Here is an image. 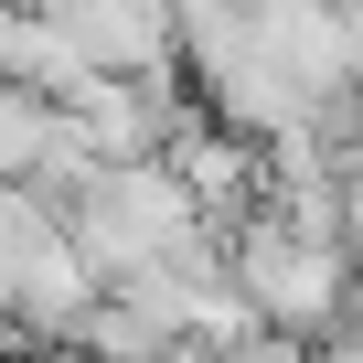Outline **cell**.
<instances>
[{
    "label": "cell",
    "instance_id": "cell-1",
    "mask_svg": "<svg viewBox=\"0 0 363 363\" xmlns=\"http://www.w3.org/2000/svg\"><path fill=\"white\" fill-rule=\"evenodd\" d=\"M182 75H193L203 118L278 139L320 107V86L299 75L289 33H278V0H182Z\"/></svg>",
    "mask_w": 363,
    "mask_h": 363
},
{
    "label": "cell",
    "instance_id": "cell-2",
    "mask_svg": "<svg viewBox=\"0 0 363 363\" xmlns=\"http://www.w3.org/2000/svg\"><path fill=\"white\" fill-rule=\"evenodd\" d=\"M54 214H65V246L86 257V278H96V289H107V278H128L139 257H160V246H182V235L203 225L193 182H182L171 160H96Z\"/></svg>",
    "mask_w": 363,
    "mask_h": 363
},
{
    "label": "cell",
    "instance_id": "cell-3",
    "mask_svg": "<svg viewBox=\"0 0 363 363\" xmlns=\"http://www.w3.org/2000/svg\"><path fill=\"white\" fill-rule=\"evenodd\" d=\"M225 257H235V289H246V310H257L267 331H289V342H331V331L352 320V257L320 246V235H299L289 214L246 203V214L225 225Z\"/></svg>",
    "mask_w": 363,
    "mask_h": 363
},
{
    "label": "cell",
    "instance_id": "cell-4",
    "mask_svg": "<svg viewBox=\"0 0 363 363\" xmlns=\"http://www.w3.org/2000/svg\"><path fill=\"white\" fill-rule=\"evenodd\" d=\"M54 33L86 75H160L182 54V0H54Z\"/></svg>",
    "mask_w": 363,
    "mask_h": 363
},
{
    "label": "cell",
    "instance_id": "cell-5",
    "mask_svg": "<svg viewBox=\"0 0 363 363\" xmlns=\"http://www.w3.org/2000/svg\"><path fill=\"white\" fill-rule=\"evenodd\" d=\"M86 65H75V43L54 33V11L43 0H0V86H43V96H65Z\"/></svg>",
    "mask_w": 363,
    "mask_h": 363
},
{
    "label": "cell",
    "instance_id": "cell-6",
    "mask_svg": "<svg viewBox=\"0 0 363 363\" xmlns=\"http://www.w3.org/2000/svg\"><path fill=\"white\" fill-rule=\"evenodd\" d=\"M65 352H86V363H160V352H171V331H160V320H150L139 299H118V289H96Z\"/></svg>",
    "mask_w": 363,
    "mask_h": 363
},
{
    "label": "cell",
    "instance_id": "cell-7",
    "mask_svg": "<svg viewBox=\"0 0 363 363\" xmlns=\"http://www.w3.org/2000/svg\"><path fill=\"white\" fill-rule=\"evenodd\" d=\"M214 352H225V363H299L310 342H289V331H267V320H257V331H235V342H214Z\"/></svg>",
    "mask_w": 363,
    "mask_h": 363
},
{
    "label": "cell",
    "instance_id": "cell-8",
    "mask_svg": "<svg viewBox=\"0 0 363 363\" xmlns=\"http://www.w3.org/2000/svg\"><path fill=\"white\" fill-rule=\"evenodd\" d=\"M299 363H363V342H352V331H331V342H310Z\"/></svg>",
    "mask_w": 363,
    "mask_h": 363
},
{
    "label": "cell",
    "instance_id": "cell-9",
    "mask_svg": "<svg viewBox=\"0 0 363 363\" xmlns=\"http://www.w3.org/2000/svg\"><path fill=\"white\" fill-rule=\"evenodd\" d=\"M342 331H352V342H363V257H352V320H342Z\"/></svg>",
    "mask_w": 363,
    "mask_h": 363
},
{
    "label": "cell",
    "instance_id": "cell-10",
    "mask_svg": "<svg viewBox=\"0 0 363 363\" xmlns=\"http://www.w3.org/2000/svg\"><path fill=\"white\" fill-rule=\"evenodd\" d=\"M54 363H86V352H54Z\"/></svg>",
    "mask_w": 363,
    "mask_h": 363
},
{
    "label": "cell",
    "instance_id": "cell-11",
    "mask_svg": "<svg viewBox=\"0 0 363 363\" xmlns=\"http://www.w3.org/2000/svg\"><path fill=\"white\" fill-rule=\"evenodd\" d=\"M43 11H54V0H43Z\"/></svg>",
    "mask_w": 363,
    "mask_h": 363
}]
</instances>
